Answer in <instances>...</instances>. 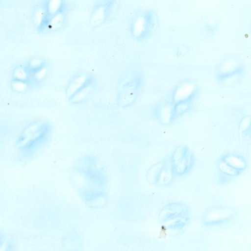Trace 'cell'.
Listing matches in <instances>:
<instances>
[{
    "label": "cell",
    "mask_w": 251,
    "mask_h": 251,
    "mask_svg": "<svg viewBox=\"0 0 251 251\" xmlns=\"http://www.w3.org/2000/svg\"><path fill=\"white\" fill-rule=\"evenodd\" d=\"M40 124L36 122L29 124L22 131L18 140L19 150L24 154H30L40 141Z\"/></svg>",
    "instance_id": "cell-1"
},
{
    "label": "cell",
    "mask_w": 251,
    "mask_h": 251,
    "mask_svg": "<svg viewBox=\"0 0 251 251\" xmlns=\"http://www.w3.org/2000/svg\"><path fill=\"white\" fill-rule=\"evenodd\" d=\"M173 172L181 175L187 172L192 164L191 154L188 148L180 146L175 151L172 161Z\"/></svg>",
    "instance_id": "cell-2"
},
{
    "label": "cell",
    "mask_w": 251,
    "mask_h": 251,
    "mask_svg": "<svg viewBox=\"0 0 251 251\" xmlns=\"http://www.w3.org/2000/svg\"><path fill=\"white\" fill-rule=\"evenodd\" d=\"M232 168L242 172L247 167V162L242 156L233 153L225 155L222 160Z\"/></svg>",
    "instance_id": "cell-3"
},
{
    "label": "cell",
    "mask_w": 251,
    "mask_h": 251,
    "mask_svg": "<svg viewBox=\"0 0 251 251\" xmlns=\"http://www.w3.org/2000/svg\"><path fill=\"white\" fill-rule=\"evenodd\" d=\"M173 169L166 163L160 175L158 182L160 185H166L172 180L173 177Z\"/></svg>",
    "instance_id": "cell-4"
},
{
    "label": "cell",
    "mask_w": 251,
    "mask_h": 251,
    "mask_svg": "<svg viewBox=\"0 0 251 251\" xmlns=\"http://www.w3.org/2000/svg\"><path fill=\"white\" fill-rule=\"evenodd\" d=\"M218 167L223 174L227 176H235L241 173V172L230 167L222 160L218 163Z\"/></svg>",
    "instance_id": "cell-5"
}]
</instances>
